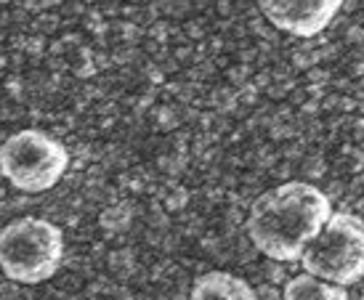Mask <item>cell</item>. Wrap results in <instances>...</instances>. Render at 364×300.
Masks as SVG:
<instances>
[{
    "label": "cell",
    "instance_id": "1",
    "mask_svg": "<svg viewBox=\"0 0 364 300\" xmlns=\"http://www.w3.org/2000/svg\"><path fill=\"white\" fill-rule=\"evenodd\" d=\"M333 215V202L309 181H287L261 194L247 215V234L272 260H301Z\"/></svg>",
    "mask_w": 364,
    "mask_h": 300
},
{
    "label": "cell",
    "instance_id": "2",
    "mask_svg": "<svg viewBox=\"0 0 364 300\" xmlns=\"http://www.w3.org/2000/svg\"><path fill=\"white\" fill-rule=\"evenodd\" d=\"M64 263V234L46 218H16L0 231V271L16 284H41Z\"/></svg>",
    "mask_w": 364,
    "mask_h": 300
},
{
    "label": "cell",
    "instance_id": "3",
    "mask_svg": "<svg viewBox=\"0 0 364 300\" xmlns=\"http://www.w3.org/2000/svg\"><path fill=\"white\" fill-rule=\"evenodd\" d=\"M70 168V151L43 130H19L0 146V173L14 189L41 194L53 189Z\"/></svg>",
    "mask_w": 364,
    "mask_h": 300
},
{
    "label": "cell",
    "instance_id": "4",
    "mask_svg": "<svg viewBox=\"0 0 364 300\" xmlns=\"http://www.w3.org/2000/svg\"><path fill=\"white\" fill-rule=\"evenodd\" d=\"M306 274L341 287L364 279V220L354 213H333L316 240L301 255Z\"/></svg>",
    "mask_w": 364,
    "mask_h": 300
},
{
    "label": "cell",
    "instance_id": "5",
    "mask_svg": "<svg viewBox=\"0 0 364 300\" xmlns=\"http://www.w3.org/2000/svg\"><path fill=\"white\" fill-rule=\"evenodd\" d=\"M346 0H258L263 16L295 38H314L330 27Z\"/></svg>",
    "mask_w": 364,
    "mask_h": 300
},
{
    "label": "cell",
    "instance_id": "6",
    "mask_svg": "<svg viewBox=\"0 0 364 300\" xmlns=\"http://www.w3.org/2000/svg\"><path fill=\"white\" fill-rule=\"evenodd\" d=\"M189 300H258L253 287L229 271H210L194 282Z\"/></svg>",
    "mask_w": 364,
    "mask_h": 300
},
{
    "label": "cell",
    "instance_id": "7",
    "mask_svg": "<svg viewBox=\"0 0 364 300\" xmlns=\"http://www.w3.org/2000/svg\"><path fill=\"white\" fill-rule=\"evenodd\" d=\"M284 300H348V292L341 284L324 282L304 271L284 284Z\"/></svg>",
    "mask_w": 364,
    "mask_h": 300
}]
</instances>
